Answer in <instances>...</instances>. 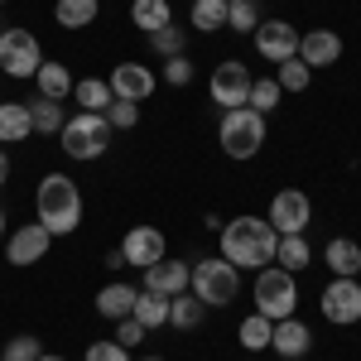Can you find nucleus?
Wrapping results in <instances>:
<instances>
[{"label":"nucleus","mask_w":361,"mask_h":361,"mask_svg":"<svg viewBox=\"0 0 361 361\" xmlns=\"http://www.w3.org/2000/svg\"><path fill=\"white\" fill-rule=\"evenodd\" d=\"M222 260H231L236 270H265L275 260V246H279V231L270 226V217H231L222 222Z\"/></svg>","instance_id":"obj_1"},{"label":"nucleus","mask_w":361,"mask_h":361,"mask_svg":"<svg viewBox=\"0 0 361 361\" xmlns=\"http://www.w3.org/2000/svg\"><path fill=\"white\" fill-rule=\"evenodd\" d=\"M34 212H39V226L49 236H73L82 226V193L68 173H44L39 178V193H34Z\"/></svg>","instance_id":"obj_2"},{"label":"nucleus","mask_w":361,"mask_h":361,"mask_svg":"<svg viewBox=\"0 0 361 361\" xmlns=\"http://www.w3.org/2000/svg\"><path fill=\"white\" fill-rule=\"evenodd\" d=\"M58 140H63L68 159H102L106 145H111V126H106V116H97V111H78L63 121Z\"/></svg>","instance_id":"obj_3"},{"label":"nucleus","mask_w":361,"mask_h":361,"mask_svg":"<svg viewBox=\"0 0 361 361\" xmlns=\"http://www.w3.org/2000/svg\"><path fill=\"white\" fill-rule=\"evenodd\" d=\"M217 140H222L226 159H255L265 145V116L250 111V106H231L217 126Z\"/></svg>","instance_id":"obj_4"},{"label":"nucleus","mask_w":361,"mask_h":361,"mask_svg":"<svg viewBox=\"0 0 361 361\" xmlns=\"http://www.w3.org/2000/svg\"><path fill=\"white\" fill-rule=\"evenodd\" d=\"M188 289H193L207 308H226V304H236V294H241V270H236L231 260H222V255L197 260V265H193V284H188Z\"/></svg>","instance_id":"obj_5"},{"label":"nucleus","mask_w":361,"mask_h":361,"mask_svg":"<svg viewBox=\"0 0 361 361\" xmlns=\"http://www.w3.org/2000/svg\"><path fill=\"white\" fill-rule=\"evenodd\" d=\"M294 304H299V284L289 270H279V265L255 270V313L279 323V318H294Z\"/></svg>","instance_id":"obj_6"},{"label":"nucleus","mask_w":361,"mask_h":361,"mask_svg":"<svg viewBox=\"0 0 361 361\" xmlns=\"http://www.w3.org/2000/svg\"><path fill=\"white\" fill-rule=\"evenodd\" d=\"M44 68V49L29 29H5L0 34V73L5 78H34Z\"/></svg>","instance_id":"obj_7"},{"label":"nucleus","mask_w":361,"mask_h":361,"mask_svg":"<svg viewBox=\"0 0 361 361\" xmlns=\"http://www.w3.org/2000/svg\"><path fill=\"white\" fill-rule=\"evenodd\" d=\"M318 308H323V318L333 323V328H352L361 323V284L357 279H328V289L318 294Z\"/></svg>","instance_id":"obj_8"},{"label":"nucleus","mask_w":361,"mask_h":361,"mask_svg":"<svg viewBox=\"0 0 361 361\" xmlns=\"http://www.w3.org/2000/svg\"><path fill=\"white\" fill-rule=\"evenodd\" d=\"M308 222H313V202H308L304 188H279L270 197V226L279 236H304Z\"/></svg>","instance_id":"obj_9"},{"label":"nucleus","mask_w":361,"mask_h":361,"mask_svg":"<svg viewBox=\"0 0 361 361\" xmlns=\"http://www.w3.org/2000/svg\"><path fill=\"white\" fill-rule=\"evenodd\" d=\"M250 82H255V78L246 73V63H241V58H226V63L212 68L207 92H212V102H217V106L231 111V106H246V102H250Z\"/></svg>","instance_id":"obj_10"},{"label":"nucleus","mask_w":361,"mask_h":361,"mask_svg":"<svg viewBox=\"0 0 361 361\" xmlns=\"http://www.w3.org/2000/svg\"><path fill=\"white\" fill-rule=\"evenodd\" d=\"M255 54L265 58V63H284V58H299V29L289 25V20H260L255 25Z\"/></svg>","instance_id":"obj_11"},{"label":"nucleus","mask_w":361,"mask_h":361,"mask_svg":"<svg viewBox=\"0 0 361 361\" xmlns=\"http://www.w3.org/2000/svg\"><path fill=\"white\" fill-rule=\"evenodd\" d=\"M49 246H54V236H49L39 222H25V226L10 231V241H5V260L25 270V265H39V260L49 255Z\"/></svg>","instance_id":"obj_12"},{"label":"nucleus","mask_w":361,"mask_h":361,"mask_svg":"<svg viewBox=\"0 0 361 361\" xmlns=\"http://www.w3.org/2000/svg\"><path fill=\"white\" fill-rule=\"evenodd\" d=\"M164 250H169V241H164V231L159 226H130L126 231V241H121V255H126V265H135V270H149L154 260H164Z\"/></svg>","instance_id":"obj_13"},{"label":"nucleus","mask_w":361,"mask_h":361,"mask_svg":"<svg viewBox=\"0 0 361 361\" xmlns=\"http://www.w3.org/2000/svg\"><path fill=\"white\" fill-rule=\"evenodd\" d=\"M188 284H193V265H183V260H154L149 270H145V284L140 289H154V294H188Z\"/></svg>","instance_id":"obj_14"},{"label":"nucleus","mask_w":361,"mask_h":361,"mask_svg":"<svg viewBox=\"0 0 361 361\" xmlns=\"http://www.w3.org/2000/svg\"><path fill=\"white\" fill-rule=\"evenodd\" d=\"M106 87H111V97H121V102H145V97H154V73L145 63H121L111 78H106Z\"/></svg>","instance_id":"obj_15"},{"label":"nucleus","mask_w":361,"mask_h":361,"mask_svg":"<svg viewBox=\"0 0 361 361\" xmlns=\"http://www.w3.org/2000/svg\"><path fill=\"white\" fill-rule=\"evenodd\" d=\"M299 58L308 68H333L342 58V34L337 29H308V34H299Z\"/></svg>","instance_id":"obj_16"},{"label":"nucleus","mask_w":361,"mask_h":361,"mask_svg":"<svg viewBox=\"0 0 361 361\" xmlns=\"http://www.w3.org/2000/svg\"><path fill=\"white\" fill-rule=\"evenodd\" d=\"M308 347H313L308 323H299V318H279V323H275V333H270V352H279L284 361H299V357H308Z\"/></svg>","instance_id":"obj_17"},{"label":"nucleus","mask_w":361,"mask_h":361,"mask_svg":"<svg viewBox=\"0 0 361 361\" xmlns=\"http://www.w3.org/2000/svg\"><path fill=\"white\" fill-rule=\"evenodd\" d=\"M323 265H328L337 279H357L361 275V246L352 236H333V241L323 246Z\"/></svg>","instance_id":"obj_18"},{"label":"nucleus","mask_w":361,"mask_h":361,"mask_svg":"<svg viewBox=\"0 0 361 361\" xmlns=\"http://www.w3.org/2000/svg\"><path fill=\"white\" fill-rule=\"evenodd\" d=\"M135 294H140L135 284H121V279H116V284H102V289H97V313L111 318V323H121V318H130Z\"/></svg>","instance_id":"obj_19"},{"label":"nucleus","mask_w":361,"mask_h":361,"mask_svg":"<svg viewBox=\"0 0 361 361\" xmlns=\"http://www.w3.org/2000/svg\"><path fill=\"white\" fill-rule=\"evenodd\" d=\"M29 135H34L29 102H0V145H20Z\"/></svg>","instance_id":"obj_20"},{"label":"nucleus","mask_w":361,"mask_h":361,"mask_svg":"<svg viewBox=\"0 0 361 361\" xmlns=\"http://www.w3.org/2000/svg\"><path fill=\"white\" fill-rule=\"evenodd\" d=\"M130 318H135L145 333H154V328H164L169 323V294H154V289H140L135 294V308H130Z\"/></svg>","instance_id":"obj_21"},{"label":"nucleus","mask_w":361,"mask_h":361,"mask_svg":"<svg viewBox=\"0 0 361 361\" xmlns=\"http://www.w3.org/2000/svg\"><path fill=\"white\" fill-rule=\"evenodd\" d=\"M34 82H39V97H49V102H68L73 97V73L54 63V58H44V68L34 73Z\"/></svg>","instance_id":"obj_22"},{"label":"nucleus","mask_w":361,"mask_h":361,"mask_svg":"<svg viewBox=\"0 0 361 361\" xmlns=\"http://www.w3.org/2000/svg\"><path fill=\"white\" fill-rule=\"evenodd\" d=\"M130 25L149 39L154 29L173 25V5H169V0H135V5H130Z\"/></svg>","instance_id":"obj_23"},{"label":"nucleus","mask_w":361,"mask_h":361,"mask_svg":"<svg viewBox=\"0 0 361 361\" xmlns=\"http://www.w3.org/2000/svg\"><path fill=\"white\" fill-rule=\"evenodd\" d=\"M202 318H207V304L197 299L193 289H188V294H173V299H169V323H173L178 333H193Z\"/></svg>","instance_id":"obj_24"},{"label":"nucleus","mask_w":361,"mask_h":361,"mask_svg":"<svg viewBox=\"0 0 361 361\" xmlns=\"http://www.w3.org/2000/svg\"><path fill=\"white\" fill-rule=\"evenodd\" d=\"M97 15H102V0H58L54 5V20L63 29H87Z\"/></svg>","instance_id":"obj_25"},{"label":"nucleus","mask_w":361,"mask_h":361,"mask_svg":"<svg viewBox=\"0 0 361 361\" xmlns=\"http://www.w3.org/2000/svg\"><path fill=\"white\" fill-rule=\"evenodd\" d=\"M275 260H279V270H289V275H299V270H308V265H313V250H308V236H279Z\"/></svg>","instance_id":"obj_26"},{"label":"nucleus","mask_w":361,"mask_h":361,"mask_svg":"<svg viewBox=\"0 0 361 361\" xmlns=\"http://www.w3.org/2000/svg\"><path fill=\"white\" fill-rule=\"evenodd\" d=\"M29 121H34V130H39V135H58V130H63V121H68V111H63V102L34 97V102H29Z\"/></svg>","instance_id":"obj_27"},{"label":"nucleus","mask_w":361,"mask_h":361,"mask_svg":"<svg viewBox=\"0 0 361 361\" xmlns=\"http://www.w3.org/2000/svg\"><path fill=\"white\" fill-rule=\"evenodd\" d=\"M73 97H78V106L82 111H106L116 97H111V87H106V78H82V82H73Z\"/></svg>","instance_id":"obj_28"},{"label":"nucleus","mask_w":361,"mask_h":361,"mask_svg":"<svg viewBox=\"0 0 361 361\" xmlns=\"http://www.w3.org/2000/svg\"><path fill=\"white\" fill-rule=\"evenodd\" d=\"M193 29L197 34L226 29V0H193Z\"/></svg>","instance_id":"obj_29"},{"label":"nucleus","mask_w":361,"mask_h":361,"mask_svg":"<svg viewBox=\"0 0 361 361\" xmlns=\"http://www.w3.org/2000/svg\"><path fill=\"white\" fill-rule=\"evenodd\" d=\"M270 333H275V323H270L265 313H250L236 337H241V347H246V352H265V347H270Z\"/></svg>","instance_id":"obj_30"},{"label":"nucleus","mask_w":361,"mask_h":361,"mask_svg":"<svg viewBox=\"0 0 361 361\" xmlns=\"http://www.w3.org/2000/svg\"><path fill=\"white\" fill-rule=\"evenodd\" d=\"M308 78H313V68H308L304 58H284V63L275 68L279 92H308Z\"/></svg>","instance_id":"obj_31"},{"label":"nucleus","mask_w":361,"mask_h":361,"mask_svg":"<svg viewBox=\"0 0 361 361\" xmlns=\"http://www.w3.org/2000/svg\"><path fill=\"white\" fill-rule=\"evenodd\" d=\"M279 97H284V92H279V82L275 78H255V82H250V111H260V116H270L279 106Z\"/></svg>","instance_id":"obj_32"},{"label":"nucleus","mask_w":361,"mask_h":361,"mask_svg":"<svg viewBox=\"0 0 361 361\" xmlns=\"http://www.w3.org/2000/svg\"><path fill=\"white\" fill-rule=\"evenodd\" d=\"M149 44H154V54H164V58H178L183 49H188V29H178V25H164V29H154V34H149Z\"/></svg>","instance_id":"obj_33"},{"label":"nucleus","mask_w":361,"mask_h":361,"mask_svg":"<svg viewBox=\"0 0 361 361\" xmlns=\"http://www.w3.org/2000/svg\"><path fill=\"white\" fill-rule=\"evenodd\" d=\"M255 25H260L255 0H236V5H226V29H231V34H255Z\"/></svg>","instance_id":"obj_34"},{"label":"nucleus","mask_w":361,"mask_h":361,"mask_svg":"<svg viewBox=\"0 0 361 361\" xmlns=\"http://www.w3.org/2000/svg\"><path fill=\"white\" fill-rule=\"evenodd\" d=\"M44 357V342L34 333H20V337H10L5 342V352H0V361H39Z\"/></svg>","instance_id":"obj_35"},{"label":"nucleus","mask_w":361,"mask_h":361,"mask_svg":"<svg viewBox=\"0 0 361 361\" xmlns=\"http://www.w3.org/2000/svg\"><path fill=\"white\" fill-rule=\"evenodd\" d=\"M102 116H106L111 130H135V126H140V102H121V97H116Z\"/></svg>","instance_id":"obj_36"},{"label":"nucleus","mask_w":361,"mask_h":361,"mask_svg":"<svg viewBox=\"0 0 361 361\" xmlns=\"http://www.w3.org/2000/svg\"><path fill=\"white\" fill-rule=\"evenodd\" d=\"M164 82L169 87H188L193 82V63L178 54V58H164Z\"/></svg>","instance_id":"obj_37"},{"label":"nucleus","mask_w":361,"mask_h":361,"mask_svg":"<svg viewBox=\"0 0 361 361\" xmlns=\"http://www.w3.org/2000/svg\"><path fill=\"white\" fill-rule=\"evenodd\" d=\"M87 361H130V352L111 337V342H92V347H87Z\"/></svg>","instance_id":"obj_38"},{"label":"nucleus","mask_w":361,"mask_h":361,"mask_svg":"<svg viewBox=\"0 0 361 361\" xmlns=\"http://www.w3.org/2000/svg\"><path fill=\"white\" fill-rule=\"evenodd\" d=\"M145 328H140L135 318H121V328H116V342H121V347H126V352H130V347H140V342H145Z\"/></svg>","instance_id":"obj_39"},{"label":"nucleus","mask_w":361,"mask_h":361,"mask_svg":"<svg viewBox=\"0 0 361 361\" xmlns=\"http://www.w3.org/2000/svg\"><path fill=\"white\" fill-rule=\"evenodd\" d=\"M5 178H10V159H5V149H0V188H5Z\"/></svg>","instance_id":"obj_40"},{"label":"nucleus","mask_w":361,"mask_h":361,"mask_svg":"<svg viewBox=\"0 0 361 361\" xmlns=\"http://www.w3.org/2000/svg\"><path fill=\"white\" fill-rule=\"evenodd\" d=\"M39 361H68V357H54V352H44V357H39Z\"/></svg>","instance_id":"obj_41"},{"label":"nucleus","mask_w":361,"mask_h":361,"mask_svg":"<svg viewBox=\"0 0 361 361\" xmlns=\"http://www.w3.org/2000/svg\"><path fill=\"white\" fill-rule=\"evenodd\" d=\"M0 231H5V212H0Z\"/></svg>","instance_id":"obj_42"},{"label":"nucleus","mask_w":361,"mask_h":361,"mask_svg":"<svg viewBox=\"0 0 361 361\" xmlns=\"http://www.w3.org/2000/svg\"><path fill=\"white\" fill-rule=\"evenodd\" d=\"M145 361H164V357H145Z\"/></svg>","instance_id":"obj_43"},{"label":"nucleus","mask_w":361,"mask_h":361,"mask_svg":"<svg viewBox=\"0 0 361 361\" xmlns=\"http://www.w3.org/2000/svg\"><path fill=\"white\" fill-rule=\"evenodd\" d=\"M226 5H236V0H226Z\"/></svg>","instance_id":"obj_44"},{"label":"nucleus","mask_w":361,"mask_h":361,"mask_svg":"<svg viewBox=\"0 0 361 361\" xmlns=\"http://www.w3.org/2000/svg\"><path fill=\"white\" fill-rule=\"evenodd\" d=\"M357 284H361V275H357Z\"/></svg>","instance_id":"obj_45"},{"label":"nucleus","mask_w":361,"mask_h":361,"mask_svg":"<svg viewBox=\"0 0 361 361\" xmlns=\"http://www.w3.org/2000/svg\"><path fill=\"white\" fill-rule=\"evenodd\" d=\"M0 5H5V0H0Z\"/></svg>","instance_id":"obj_46"}]
</instances>
